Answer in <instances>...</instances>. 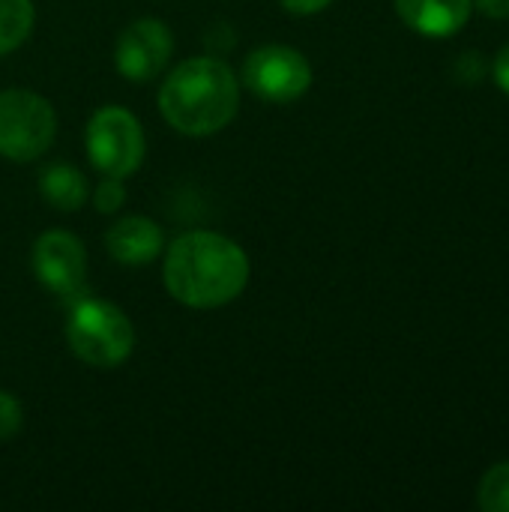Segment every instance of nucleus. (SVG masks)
I'll return each mask as SVG.
<instances>
[{
  "instance_id": "18",
  "label": "nucleus",
  "mask_w": 509,
  "mask_h": 512,
  "mask_svg": "<svg viewBox=\"0 0 509 512\" xmlns=\"http://www.w3.org/2000/svg\"><path fill=\"white\" fill-rule=\"evenodd\" d=\"M486 18H509V0H474Z\"/></svg>"
},
{
  "instance_id": "6",
  "label": "nucleus",
  "mask_w": 509,
  "mask_h": 512,
  "mask_svg": "<svg viewBox=\"0 0 509 512\" xmlns=\"http://www.w3.org/2000/svg\"><path fill=\"white\" fill-rule=\"evenodd\" d=\"M243 87L270 105H291L312 87V63L291 45H261L243 60Z\"/></svg>"
},
{
  "instance_id": "10",
  "label": "nucleus",
  "mask_w": 509,
  "mask_h": 512,
  "mask_svg": "<svg viewBox=\"0 0 509 512\" xmlns=\"http://www.w3.org/2000/svg\"><path fill=\"white\" fill-rule=\"evenodd\" d=\"M399 18L432 39L459 33L471 18V0H393Z\"/></svg>"
},
{
  "instance_id": "4",
  "label": "nucleus",
  "mask_w": 509,
  "mask_h": 512,
  "mask_svg": "<svg viewBox=\"0 0 509 512\" xmlns=\"http://www.w3.org/2000/svg\"><path fill=\"white\" fill-rule=\"evenodd\" d=\"M84 147L90 165L105 174V177H132L144 165L147 141L138 117L120 105H105L93 111L87 132H84Z\"/></svg>"
},
{
  "instance_id": "3",
  "label": "nucleus",
  "mask_w": 509,
  "mask_h": 512,
  "mask_svg": "<svg viewBox=\"0 0 509 512\" xmlns=\"http://www.w3.org/2000/svg\"><path fill=\"white\" fill-rule=\"evenodd\" d=\"M66 342L81 363L93 369H114L132 357L135 330L123 309L87 294L69 306Z\"/></svg>"
},
{
  "instance_id": "9",
  "label": "nucleus",
  "mask_w": 509,
  "mask_h": 512,
  "mask_svg": "<svg viewBox=\"0 0 509 512\" xmlns=\"http://www.w3.org/2000/svg\"><path fill=\"white\" fill-rule=\"evenodd\" d=\"M105 249L123 267H144L165 252V234L147 216H123L108 228Z\"/></svg>"
},
{
  "instance_id": "11",
  "label": "nucleus",
  "mask_w": 509,
  "mask_h": 512,
  "mask_svg": "<svg viewBox=\"0 0 509 512\" xmlns=\"http://www.w3.org/2000/svg\"><path fill=\"white\" fill-rule=\"evenodd\" d=\"M39 195L48 207L60 213H75L87 204L90 186H87V177L75 165L57 162L39 174Z\"/></svg>"
},
{
  "instance_id": "8",
  "label": "nucleus",
  "mask_w": 509,
  "mask_h": 512,
  "mask_svg": "<svg viewBox=\"0 0 509 512\" xmlns=\"http://www.w3.org/2000/svg\"><path fill=\"white\" fill-rule=\"evenodd\" d=\"M171 51L174 36L168 24L159 18H138L114 42V69L132 84H147L162 75Z\"/></svg>"
},
{
  "instance_id": "16",
  "label": "nucleus",
  "mask_w": 509,
  "mask_h": 512,
  "mask_svg": "<svg viewBox=\"0 0 509 512\" xmlns=\"http://www.w3.org/2000/svg\"><path fill=\"white\" fill-rule=\"evenodd\" d=\"M279 3H282V9L291 12V15H318V12H324L333 0H279Z\"/></svg>"
},
{
  "instance_id": "17",
  "label": "nucleus",
  "mask_w": 509,
  "mask_h": 512,
  "mask_svg": "<svg viewBox=\"0 0 509 512\" xmlns=\"http://www.w3.org/2000/svg\"><path fill=\"white\" fill-rule=\"evenodd\" d=\"M495 81L504 93H509V45H504L495 57Z\"/></svg>"
},
{
  "instance_id": "5",
  "label": "nucleus",
  "mask_w": 509,
  "mask_h": 512,
  "mask_svg": "<svg viewBox=\"0 0 509 512\" xmlns=\"http://www.w3.org/2000/svg\"><path fill=\"white\" fill-rule=\"evenodd\" d=\"M57 135L54 105L33 90L0 93V156L12 162L39 159Z\"/></svg>"
},
{
  "instance_id": "7",
  "label": "nucleus",
  "mask_w": 509,
  "mask_h": 512,
  "mask_svg": "<svg viewBox=\"0 0 509 512\" xmlns=\"http://www.w3.org/2000/svg\"><path fill=\"white\" fill-rule=\"evenodd\" d=\"M30 264L36 279L57 294L60 300H66L69 306L81 297H87V252L84 243L69 234V231H45L36 237L33 252H30Z\"/></svg>"
},
{
  "instance_id": "2",
  "label": "nucleus",
  "mask_w": 509,
  "mask_h": 512,
  "mask_svg": "<svg viewBox=\"0 0 509 512\" xmlns=\"http://www.w3.org/2000/svg\"><path fill=\"white\" fill-rule=\"evenodd\" d=\"M240 108V78L207 54L177 63L159 87V111L171 129L189 138H207L225 129Z\"/></svg>"
},
{
  "instance_id": "13",
  "label": "nucleus",
  "mask_w": 509,
  "mask_h": 512,
  "mask_svg": "<svg viewBox=\"0 0 509 512\" xmlns=\"http://www.w3.org/2000/svg\"><path fill=\"white\" fill-rule=\"evenodd\" d=\"M477 504L483 512H509V462H498L483 474Z\"/></svg>"
},
{
  "instance_id": "1",
  "label": "nucleus",
  "mask_w": 509,
  "mask_h": 512,
  "mask_svg": "<svg viewBox=\"0 0 509 512\" xmlns=\"http://www.w3.org/2000/svg\"><path fill=\"white\" fill-rule=\"evenodd\" d=\"M249 255L216 231H189L165 249V291L189 309H222L249 285Z\"/></svg>"
},
{
  "instance_id": "12",
  "label": "nucleus",
  "mask_w": 509,
  "mask_h": 512,
  "mask_svg": "<svg viewBox=\"0 0 509 512\" xmlns=\"http://www.w3.org/2000/svg\"><path fill=\"white\" fill-rule=\"evenodd\" d=\"M33 0H0V57L18 51L33 33Z\"/></svg>"
},
{
  "instance_id": "14",
  "label": "nucleus",
  "mask_w": 509,
  "mask_h": 512,
  "mask_svg": "<svg viewBox=\"0 0 509 512\" xmlns=\"http://www.w3.org/2000/svg\"><path fill=\"white\" fill-rule=\"evenodd\" d=\"M126 204V186L120 177H105L99 180V186L93 189V207L99 213H117Z\"/></svg>"
},
{
  "instance_id": "15",
  "label": "nucleus",
  "mask_w": 509,
  "mask_h": 512,
  "mask_svg": "<svg viewBox=\"0 0 509 512\" xmlns=\"http://www.w3.org/2000/svg\"><path fill=\"white\" fill-rule=\"evenodd\" d=\"M21 423H24L21 402H18L12 393L0 390V444H3V441H9L12 435H18Z\"/></svg>"
}]
</instances>
